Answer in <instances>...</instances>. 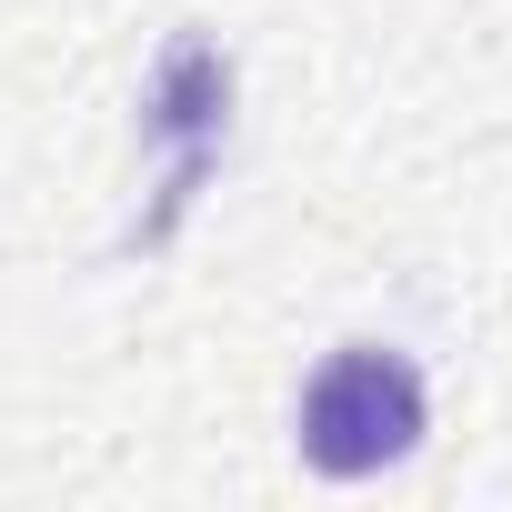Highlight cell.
I'll return each instance as SVG.
<instances>
[{"mask_svg":"<svg viewBox=\"0 0 512 512\" xmlns=\"http://www.w3.org/2000/svg\"><path fill=\"white\" fill-rule=\"evenodd\" d=\"M422 442V372L382 342H342L312 382H302V462L332 482L392 472Z\"/></svg>","mask_w":512,"mask_h":512,"instance_id":"1","label":"cell"}]
</instances>
